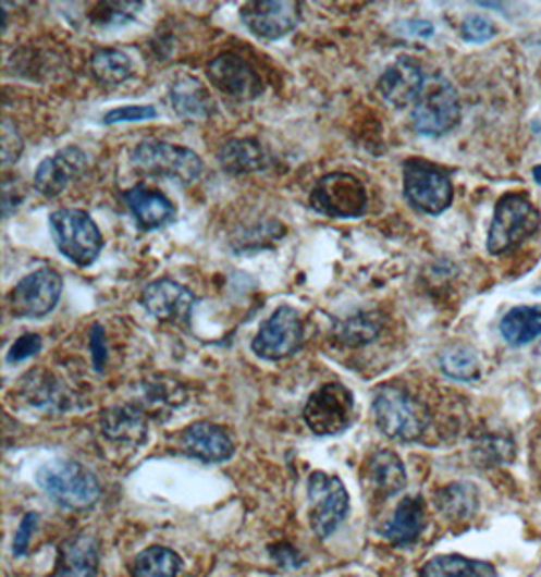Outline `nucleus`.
I'll use <instances>...</instances> for the list:
<instances>
[{"instance_id": "9d476101", "label": "nucleus", "mask_w": 541, "mask_h": 577, "mask_svg": "<svg viewBox=\"0 0 541 577\" xmlns=\"http://www.w3.org/2000/svg\"><path fill=\"white\" fill-rule=\"evenodd\" d=\"M310 527L319 539L335 533L349 513V494L341 478L317 470L308 477Z\"/></svg>"}, {"instance_id": "cd10ccee", "label": "nucleus", "mask_w": 541, "mask_h": 577, "mask_svg": "<svg viewBox=\"0 0 541 577\" xmlns=\"http://www.w3.org/2000/svg\"><path fill=\"white\" fill-rule=\"evenodd\" d=\"M91 73L102 86H120L131 79L134 63L122 49H100L91 56Z\"/></svg>"}, {"instance_id": "7c9ffc66", "label": "nucleus", "mask_w": 541, "mask_h": 577, "mask_svg": "<svg viewBox=\"0 0 541 577\" xmlns=\"http://www.w3.org/2000/svg\"><path fill=\"white\" fill-rule=\"evenodd\" d=\"M442 371L453 379L470 381L479 376V361L472 348L465 345H453L440 353Z\"/></svg>"}, {"instance_id": "9b49d317", "label": "nucleus", "mask_w": 541, "mask_h": 577, "mask_svg": "<svg viewBox=\"0 0 541 577\" xmlns=\"http://www.w3.org/2000/svg\"><path fill=\"white\" fill-rule=\"evenodd\" d=\"M305 339L303 320L291 306H279L251 339V351L266 361H280L294 355Z\"/></svg>"}, {"instance_id": "e433bc0d", "label": "nucleus", "mask_w": 541, "mask_h": 577, "mask_svg": "<svg viewBox=\"0 0 541 577\" xmlns=\"http://www.w3.org/2000/svg\"><path fill=\"white\" fill-rule=\"evenodd\" d=\"M0 146H2V164L4 167H9V164H13V162L21 159L23 140H21L19 131H16L15 126L9 120L2 122V140H0Z\"/></svg>"}, {"instance_id": "f704fd0d", "label": "nucleus", "mask_w": 541, "mask_h": 577, "mask_svg": "<svg viewBox=\"0 0 541 577\" xmlns=\"http://www.w3.org/2000/svg\"><path fill=\"white\" fill-rule=\"evenodd\" d=\"M460 35L465 41H470V44H483L491 37H495V29H493V23L487 21L484 16L472 15L463 21Z\"/></svg>"}, {"instance_id": "4468645a", "label": "nucleus", "mask_w": 541, "mask_h": 577, "mask_svg": "<svg viewBox=\"0 0 541 577\" xmlns=\"http://www.w3.org/2000/svg\"><path fill=\"white\" fill-rule=\"evenodd\" d=\"M207 77L221 94L234 100L249 101L262 96L263 84L260 73L246 59L235 53H223L207 65Z\"/></svg>"}, {"instance_id": "ddd939ff", "label": "nucleus", "mask_w": 541, "mask_h": 577, "mask_svg": "<svg viewBox=\"0 0 541 577\" xmlns=\"http://www.w3.org/2000/svg\"><path fill=\"white\" fill-rule=\"evenodd\" d=\"M239 16L249 33L266 41H276L300 25L303 11L298 2L291 0H256L244 4Z\"/></svg>"}, {"instance_id": "6ab92c4d", "label": "nucleus", "mask_w": 541, "mask_h": 577, "mask_svg": "<svg viewBox=\"0 0 541 577\" xmlns=\"http://www.w3.org/2000/svg\"><path fill=\"white\" fill-rule=\"evenodd\" d=\"M98 565V541L91 535H74L59 545L56 577H96Z\"/></svg>"}, {"instance_id": "2f4dec72", "label": "nucleus", "mask_w": 541, "mask_h": 577, "mask_svg": "<svg viewBox=\"0 0 541 577\" xmlns=\"http://www.w3.org/2000/svg\"><path fill=\"white\" fill-rule=\"evenodd\" d=\"M440 511L451 517V519H467L472 515L477 506V496L475 491L467 484H453L448 489L440 492L439 499Z\"/></svg>"}, {"instance_id": "4be33fe9", "label": "nucleus", "mask_w": 541, "mask_h": 577, "mask_svg": "<svg viewBox=\"0 0 541 577\" xmlns=\"http://www.w3.org/2000/svg\"><path fill=\"white\" fill-rule=\"evenodd\" d=\"M218 160L225 173H260L270 167V152L256 138H234L221 146Z\"/></svg>"}, {"instance_id": "dca6fc26", "label": "nucleus", "mask_w": 541, "mask_h": 577, "mask_svg": "<svg viewBox=\"0 0 541 577\" xmlns=\"http://www.w3.org/2000/svg\"><path fill=\"white\" fill-rule=\"evenodd\" d=\"M195 294L171 278L150 282L143 292V304L161 322H189L195 308Z\"/></svg>"}, {"instance_id": "c756f323", "label": "nucleus", "mask_w": 541, "mask_h": 577, "mask_svg": "<svg viewBox=\"0 0 541 577\" xmlns=\"http://www.w3.org/2000/svg\"><path fill=\"white\" fill-rule=\"evenodd\" d=\"M381 327H383V318L378 312H357L355 317L339 320L333 334L343 345L361 346L376 341Z\"/></svg>"}, {"instance_id": "f8f14e48", "label": "nucleus", "mask_w": 541, "mask_h": 577, "mask_svg": "<svg viewBox=\"0 0 541 577\" xmlns=\"http://www.w3.org/2000/svg\"><path fill=\"white\" fill-rule=\"evenodd\" d=\"M63 292V278L56 270L25 275L9 294L11 312L19 318H44L56 310Z\"/></svg>"}, {"instance_id": "412c9836", "label": "nucleus", "mask_w": 541, "mask_h": 577, "mask_svg": "<svg viewBox=\"0 0 541 577\" xmlns=\"http://www.w3.org/2000/svg\"><path fill=\"white\" fill-rule=\"evenodd\" d=\"M426 525V505L420 496H406L399 505L395 506L392 519L381 527V535L385 541L394 543L397 548L414 543Z\"/></svg>"}, {"instance_id": "473e14b6", "label": "nucleus", "mask_w": 541, "mask_h": 577, "mask_svg": "<svg viewBox=\"0 0 541 577\" xmlns=\"http://www.w3.org/2000/svg\"><path fill=\"white\" fill-rule=\"evenodd\" d=\"M143 9V2H100L96 11L89 13L94 25L103 27H118L134 19V15Z\"/></svg>"}, {"instance_id": "f3484780", "label": "nucleus", "mask_w": 541, "mask_h": 577, "mask_svg": "<svg viewBox=\"0 0 541 577\" xmlns=\"http://www.w3.org/2000/svg\"><path fill=\"white\" fill-rule=\"evenodd\" d=\"M425 86L422 67L411 58H399L381 73L378 91L388 103L404 110L418 101Z\"/></svg>"}, {"instance_id": "a211bd4d", "label": "nucleus", "mask_w": 541, "mask_h": 577, "mask_svg": "<svg viewBox=\"0 0 541 577\" xmlns=\"http://www.w3.org/2000/svg\"><path fill=\"white\" fill-rule=\"evenodd\" d=\"M181 444L190 458H197L207 464L230 461L235 450L234 440L228 430L209 421L190 423L181 435Z\"/></svg>"}, {"instance_id": "c9c22d12", "label": "nucleus", "mask_w": 541, "mask_h": 577, "mask_svg": "<svg viewBox=\"0 0 541 577\" xmlns=\"http://www.w3.org/2000/svg\"><path fill=\"white\" fill-rule=\"evenodd\" d=\"M41 346H44V339H41L39 334H35V332H27V334L19 336L15 343H13L11 351H9V355H7V361H27L33 355H37V353L41 351Z\"/></svg>"}, {"instance_id": "423d86ee", "label": "nucleus", "mask_w": 541, "mask_h": 577, "mask_svg": "<svg viewBox=\"0 0 541 577\" xmlns=\"http://www.w3.org/2000/svg\"><path fill=\"white\" fill-rule=\"evenodd\" d=\"M460 120L458 94L448 79L434 75L426 79L425 89L411 110L414 131L422 136H442Z\"/></svg>"}, {"instance_id": "72a5a7b5", "label": "nucleus", "mask_w": 541, "mask_h": 577, "mask_svg": "<svg viewBox=\"0 0 541 577\" xmlns=\"http://www.w3.org/2000/svg\"><path fill=\"white\" fill-rule=\"evenodd\" d=\"M155 106H120L103 115V124H120V122H143L157 118Z\"/></svg>"}, {"instance_id": "aec40b11", "label": "nucleus", "mask_w": 541, "mask_h": 577, "mask_svg": "<svg viewBox=\"0 0 541 577\" xmlns=\"http://www.w3.org/2000/svg\"><path fill=\"white\" fill-rule=\"evenodd\" d=\"M124 199L143 230H159L175 219V205L161 191L136 185L126 191Z\"/></svg>"}, {"instance_id": "1a4fd4ad", "label": "nucleus", "mask_w": 541, "mask_h": 577, "mask_svg": "<svg viewBox=\"0 0 541 577\" xmlns=\"http://www.w3.org/2000/svg\"><path fill=\"white\" fill-rule=\"evenodd\" d=\"M310 207L333 219H357L366 213V185L349 173L324 174L312 187Z\"/></svg>"}, {"instance_id": "39448f33", "label": "nucleus", "mask_w": 541, "mask_h": 577, "mask_svg": "<svg viewBox=\"0 0 541 577\" xmlns=\"http://www.w3.org/2000/svg\"><path fill=\"white\" fill-rule=\"evenodd\" d=\"M132 164L150 176L173 179L189 185L204 173V160L185 146L171 145L162 140H145L132 150Z\"/></svg>"}, {"instance_id": "a878e982", "label": "nucleus", "mask_w": 541, "mask_h": 577, "mask_svg": "<svg viewBox=\"0 0 541 577\" xmlns=\"http://www.w3.org/2000/svg\"><path fill=\"white\" fill-rule=\"evenodd\" d=\"M501 334L513 346H524L541 336V306H517L501 320Z\"/></svg>"}, {"instance_id": "b1692460", "label": "nucleus", "mask_w": 541, "mask_h": 577, "mask_svg": "<svg viewBox=\"0 0 541 577\" xmlns=\"http://www.w3.org/2000/svg\"><path fill=\"white\" fill-rule=\"evenodd\" d=\"M364 477L371 492L380 496H394L406 487V480H408L404 462L399 461V456L390 450L376 452L367 461Z\"/></svg>"}, {"instance_id": "bb28decb", "label": "nucleus", "mask_w": 541, "mask_h": 577, "mask_svg": "<svg viewBox=\"0 0 541 577\" xmlns=\"http://www.w3.org/2000/svg\"><path fill=\"white\" fill-rule=\"evenodd\" d=\"M183 562L173 549L155 545L145 549L132 562V577H179Z\"/></svg>"}, {"instance_id": "5701e85b", "label": "nucleus", "mask_w": 541, "mask_h": 577, "mask_svg": "<svg viewBox=\"0 0 541 577\" xmlns=\"http://www.w3.org/2000/svg\"><path fill=\"white\" fill-rule=\"evenodd\" d=\"M169 98L176 115L185 120H206L213 114V98L199 79L190 75H179L169 89Z\"/></svg>"}, {"instance_id": "2eb2a0df", "label": "nucleus", "mask_w": 541, "mask_h": 577, "mask_svg": "<svg viewBox=\"0 0 541 577\" xmlns=\"http://www.w3.org/2000/svg\"><path fill=\"white\" fill-rule=\"evenodd\" d=\"M86 164L88 159L82 148L65 146L53 157H47L37 167L33 185L37 188V193H41L47 199H56L74 183L77 176H82L86 171Z\"/></svg>"}, {"instance_id": "0eeeda50", "label": "nucleus", "mask_w": 541, "mask_h": 577, "mask_svg": "<svg viewBox=\"0 0 541 577\" xmlns=\"http://www.w3.org/2000/svg\"><path fill=\"white\" fill-rule=\"evenodd\" d=\"M308 430L317 435H336L352 428L357 418V407L352 391L343 383H324L310 393L303 409Z\"/></svg>"}, {"instance_id": "20e7f679", "label": "nucleus", "mask_w": 541, "mask_h": 577, "mask_svg": "<svg viewBox=\"0 0 541 577\" xmlns=\"http://www.w3.org/2000/svg\"><path fill=\"white\" fill-rule=\"evenodd\" d=\"M373 418L381 432L399 442L418 440L428 426L425 405L395 385H383L376 391Z\"/></svg>"}, {"instance_id": "ea45409f", "label": "nucleus", "mask_w": 541, "mask_h": 577, "mask_svg": "<svg viewBox=\"0 0 541 577\" xmlns=\"http://www.w3.org/2000/svg\"><path fill=\"white\" fill-rule=\"evenodd\" d=\"M406 33L416 35V37H430L434 33V27L426 21H408L406 23Z\"/></svg>"}, {"instance_id": "f03ea898", "label": "nucleus", "mask_w": 541, "mask_h": 577, "mask_svg": "<svg viewBox=\"0 0 541 577\" xmlns=\"http://www.w3.org/2000/svg\"><path fill=\"white\" fill-rule=\"evenodd\" d=\"M541 216L536 205L526 195L509 193L503 195L495 207V216L489 228L487 249L493 256H503L517 246H521L527 237L540 230Z\"/></svg>"}, {"instance_id": "f257e3e1", "label": "nucleus", "mask_w": 541, "mask_h": 577, "mask_svg": "<svg viewBox=\"0 0 541 577\" xmlns=\"http://www.w3.org/2000/svg\"><path fill=\"white\" fill-rule=\"evenodd\" d=\"M35 478L39 489L63 508H88L100 499L98 478L79 462H45Z\"/></svg>"}, {"instance_id": "58836bf2", "label": "nucleus", "mask_w": 541, "mask_h": 577, "mask_svg": "<svg viewBox=\"0 0 541 577\" xmlns=\"http://www.w3.org/2000/svg\"><path fill=\"white\" fill-rule=\"evenodd\" d=\"M91 355H94V365L96 369H103V363H106V339H103V331L100 324H94L91 329Z\"/></svg>"}, {"instance_id": "6e6552de", "label": "nucleus", "mask_w": 541, "mask_h": 577, "mask_svg": "<svg viewBox=\"0 0 541 577\" xmlns=\"http://www.w3.org/2000/svg\"><path fill=\"white\" fill-rule=\"evenodd\" d=\"M404 195L418 211L440 216L453 202V181L442 169L430 162L408 160L404 164Z\"/></svg>"}, {"instance_id": "c85d7f7f", "label": "nucleus", "mask_w": 541, "mask_h": 577, "mask_svg": "<svg viewBox=\"0 0 541 577\" xmlns=\"http://www.w3.org/2000/svg\"><path fill=\"white\" fill-rule=\"evenodd\" d=\"M420 577H495V569L463 555H439L426 563Z\"/></svg>"}, {"instance_id": "a19ab883", "label": "nucleus", "mask_w": 541, "mask_h": 577, "mask_svg": "<svg viewBox=\"0 0 541 577\" xmlns=\"http://www.w3.org/2000/svg\"><path fill=\"white\" fill-rule=\"evenodd\" d=\"M533 179H536V183H538V185H541V164L540 167H536V169H533Z\"/></svg>"}, {"instance_id": "393cba45", "label": "nucleus", "mask_w": 541, "mask_h": 577, "mask_svg": "<svg viewBox=\"0 0 541 577\" xmlns=\"http://www.w3.org/2000/svg\"><path fill=\"white\" fill-rule=\"evenodd\" d=\"M102 430L118 444H143L147 438V419L134 407H112L102 414Z\"/></svg>"}, {"instance_id": "4c0bfd02", "label": "nucleus", "mask_w": 541, "mask_h": 577, "mask_svg": "<svg viewBox=\"0 0 541 577\" xmlns=\"http://www.w3.org/2000/svg\"><path fill=\"white\" fill-rule=\"evenodd\" d=\"M35 523H37V515L35 513H29L25 515L19 529H16L15 535V545H13V553L16 557L25 555L27 553V548H29L30 535H33V529H35Z\"/></svg>"}, {"instance_id": "7ed1b4c3", "label": "nucleus", "mask_w": 541, "mask_h": 577, "mask_svg": "<svg viewBox=\"0 0 541 577\" xmlns=\"http://www.w3.org/2000/svg\"><path fill=\"white\" fill-rule=\"evenodd\" d=\"M49 230L59 251L79 268L98 260L103 247L102 231L88 211L58 209L49 217Z\"/></svg>"}]
</instances>
